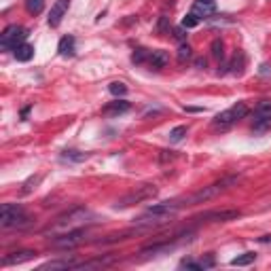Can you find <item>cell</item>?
<instances>
[{
    "instance_id": "obj_1",
    "label": "cell",
    "mask_w": 271,
    "mask_h": 271,
    "mask_svg": "<svg viewBox=\"0 0 271 271\" xmlns=\"http://www.w3.org/2000/svg\"><path fill=\"white\" fill-rule=\"evenodd\" d=\"M92 216L87 208H72L64 212L62 216H57L53 223H49V227L45 229V233H51V235H59V233H68V231H74L78 225L87 223V218Z\"/></svg>"
},
{
    "instance_id": "obj_2",
    "label": "cell",
    "mask_w": 271,
    "mask_h": 271,
    "mask_svg": "<svg viewBox=\"0 0 271 271\" xmlns=\"http://www.w3.org/2000/svg\"><path fill=\"white\" fill-rule=\"evenodd\" d=\"M237 180H239V176H227V178L218 180V183H214V185L199 189L197 193H193V195L183 197V199H176V204H178V208H185V206H195V204H204V202H208V199H212V197L220 195V193H223V191L231 189V187H233V185L237 183Z\"/></svg>"
},
{
    "instance_id": "obj_3",
    "label": "cell",
    "mask_w": 271,
    "mask_h": 271,
    "mask_svg": "<svg viewBox=\"0 0 271 271\" xmlns=\"http://www.w3.org/2000/svg\"><path fill=\"white\" fill-rule=\"evenodd\" d=\"M28 214L24 212V208H19L15 204H3L0 210V227L3 229H13V227H24L28 225Z\"/></svg>"
},
{
    "instance_id": "obj_4",
    "label": "cell",
    "mask_w": 271,
    "mask_h": 271,
    "mask_svg": "<svg viewBox=\"0 0 271 271\" xmlns=\"http://www.w3.org/2000/svg\"><path fill=\"white\" fill-rule=\"evenodd\" d=\"M246 115H248V106L244 102H237V104H233L231 108L223 110V113H218L214 117L212 125H214V129H229L233 123H237L239 119H244Z\"/></svg>"
},
{
    "instance_id": "obj_5",
    "label": "cell",
    "mask_w": 271,
    "mask_h": 271,
    "mask_svg": "<svg viewBox=\"0 0 271 271\" xmlns=\"http://www.w3.org/2000/svg\"><path fill=\"white\" fill-rule=\"evenodd\" d=\"M157 195V187L155 185H142V187H136L132 193L123 195L119 202L115 204V208H129V206H136V204H142L146 199H153Z\"/></svg>"
},
{
    "instance_id": "obj_6",
    "label": "cell",
    "mask_w": 271,
    "mask_h": 271,
    "mask_svg": "<svg viewBox=\"0 0 271 271\" xmlns=\"http://www.w3.org/2000/svg\"><path fill=\"white\" fill-rule=\"evenodd\" d=\"M26 36L28 34L22 26H17V24L7 26L5 32L0 34V45H3V49H7V51H15V49L26 41Z\"/></svg>"
},
{
    "instance_id": "obj_7",
    "label": "cell",
    "mask_w": 271,
    "mask_h": 271,
    "mask_svg": "<svg viewBox=\"0 0 271 271\" xmlns=\"http://www.w3.org/2000/svg\"><path fill=\"white\" fill-rule=\"evenodd\" d=\"M85 237V231L83 229H74V231H68V233H59V235H53L51 239V246L53 248H59V250H70L83 242Z\"/></svg>"
},
{
    "instance_id": "obj_8",
    "label": "cell",
    "mask_w": 271,
    "mask_h": 271,
    "mask_svg": "<svg viewBox=\"0 0 271 271\" xmlns=\"http://www.w3.org/2000/svg\"><path fill=\"white\" fill-rule=\"evenodd\" d=\"M271 127V102L263 100L254 108V132H265Z\"/></svg>"
},
{
    "instance_id": "obj_9",
    "label": "cell",
    "mask_w": 271,
    "mask_h": 271,
    "mask_svg": "<svg viewBox=\"0 0 271 271\" xmlns=\"http://www.w3.org/2000/svg\"><path fill=\"white\" fill-rule=\"evenodd\" d=\"M242 216L239 210H214V212H206L199 214L193 220H212V223H229V220H235Z\"/></svg>"
},
{
    "instance_id": "obj_10",
    "label": "cell",
    "mask_w": 271,
    "mask_h": 271,
    "mask_svg": "<svg viewBox=\"0 0 271 271\" xmlns=\"http://www.w3.org/2000/svg\"><path fill=\"white\" fill-rule=\"evenodd\" d=\"M68 7H70V0H57V3L51 7V13H49V26L51 28H57L59 24H62V19L68 11Z\"/></svg>"
},
{
    "instance_id": "obj_11",
    "label": "cell",
    "mask_w": 271,
    "mask_h": 271,
    "mask_svg": "<svg viewBox=\"0 0 271 271\" xmlns=\"http://www.w3.org/2000/svg\"><path fill=\"white\" fill-rule=\"evenodd\" d=\"M36 256L34 250H19V252H11L3 256V265H19V263H26V260H32Z\"/></svg>"
},
{
    "instance_id": "obj_12",
    "label": "cell",
    "mask_w": 271,
    "mask_h": 271,
    "mask_svg": "<svg viewBox=\"0 0 271 271\" xmlns=\"http://www.w3.org/2000/svg\"><path fill=\"white\" fill-rule=\"evenodd\" d=\"M167 62H169V55H167V51H163V49L150 51V55H148V66L153 68V70H161V68H165Z\"/></svg>"
},
{
    "instance_id": "obj_13",
    "label": "cell",
    "mask_w": 271,
    "mask_h": 271,
    "mask_svg": "<svg viewBox=\"0 0 271 271\" xmlns=\"http://www.w3.org/2000/svg\"><path fill=\"white\" fill-rule=\"evenodd\" d=\"M129 108H132L129 102H125V100H117V102H110V104L104 106V115H125Z\"/></svg>"
},
{
    "instance_id": "obj_14",
    "label": "cell",
    "mask_w": 271,
    "mask_h": 271,
    "mask_svg": "<svg viewBox=\"0 0 271 271\" xmlns=\"http://www.w3.org/2000/svg\"><path fill=\"white\" fill-rule=\"evenodd\" d=\"M13 55L17 57V62H30V59L34 57V47L28 45V43H22V45H19L15 51H13Z\"/></svg>"
},
{
    "instance_id": "obj_15",
    "label": "cell",
    "mask_w": 271,
    "mask_h": 271,
    "mask_svg": "<svg viewBox=\"0 0 271 271\" xmlns=\"http://www.w3.org/2000/svg\"><path fill=\"white\" fill-rule=\"evenodd\" d=\"M57 51L62 57H72L74 55V38L72 36H64L57 45Z\"/></svg>"
},
{
    "instance_id": "obj_16",
    "label": "cell",
    "mask_w": 271,
    "mask_h": 271,
    "mask_svg": "<svg viewBox=\"0 0 271 271\" xmlns=\"http://www.w3.org/2000/svg\"><path fill=\"white\" fill-rule=\"evenodd\" d=\"M193 13L206 19V17H210L214 13V3H204V0H197V3L193 5Z\"/></svg>"
},
{
    "instance_id": "obj_17",
    "label": "cell",
    "mask_w": 271,
    "mask_h": 271,
    "mask_svg": "<svg viewBox=\"0 0 271 271\" xmlns=\"http://www.w3.org/2000/svg\"><path fill=\"white\" fill-rule=\"evenodd\" d=\"M74 260H68V258H64V260H49V263H45L43 265V269H74Z\"/></svg>"
},
{
    "instance_id": "obj_18",
    "label": "cell",
    "mask_w": 271,
    "mask_h": 271,
    "mask_svg": "<svg viewBox=\"0 0 271 271\" xmlns=\"http://www.w3.org/2000/svg\"><path fill=\"white\" fill-rule=\"evenodd\" d=\"M254 260H256L254 252H244L242 256H235L233 260H231V265H233V267H246L250 263H254Z\"/></svg>"
},
{
    "instance_id": "obj_19",
    "label": "cell",
    "mask_w": 271,
    "mask_h": 271,
    "mask_svg": "<svg viewBox=\"0 0 271 271\" xmlns=\"http://www.w3.org/2000/svg\"><path fill=\"white\" fill-rule=\"evenodd\" d=\"M89 155L87 153H81V150H64L62 159L64 161H72V163H78V161H85Z\"/></svg>"
},
{
    "instance_id": "obj_20",
    "label": "cell",
    "mask_w": 271,
    "mask_h": 271,
    "mask_svg": "<svg viewBox=\"0 0 271 271\" xmlns=\"http://www.w3.org/2000/svg\"><path fill=\"white\" fill-rule=\"evenodd\" d=\"M148 55H150L148 49H144V47H138L136 51L132 53V62H134V64H144V62H148Z\"/></svg>"
},
{
    "instance_id": "obj_21",
    "label": "cell",
    "mask_w": 271,
    "mask_h": 271,
    "mask_svg": "<svg viewBox=\"0 0 271 271\" xmlns=\"http://www.w3.org/2000/svg\"><path fill=\"white\" fill-rule=\"evenodd\" d=\"M26 9H28V13H32V15L43 13L45 0H26Z\"/></svg>"
},
{
    "instance_id": "obj_22",
    "label": "cell",
    "mask_w": 271,
    "mask_h": 271,
    "mask_svg": "<svg viewBox=\"0 0 271 271\" xmlns=\"http://www.w3.org/2000/svg\"><path fill=\"white\" fill-rule=\"evenodd\" d=\"M108 92L113 94V96H117V98H123V96L127 94V85L121 83V81H115V83L108 85Z\"/></svg>"
},
{
    "instance_id": "obj_23",
    "label": "cell",
    "mask_w": 271,
    "mask_h": 271,
    "mask_svg": "<svg viewBox=\"0 0 271 271\" xmlns=\"http://www.w3.org/2000/svg\"><path fill=\"white\" fill-rule=\"evenodd\" d=\"M229 68H231V72H233V74H242V70H244V53H239V51H237Z\"/></svg>"
},
{
    "instance_id": "obj_24",
    "label": "cell",
    "mask_w": 271,
    "mask_h": 271,
    "mask_svg": "<svg viewBox=\"0 0 271 271\" xmlns=\"http://www.w3.org/2000/svg\"><path fill=\"white\" fill-rule=\"evenodd\" d=\"M187 125H178V127H174L172 132H169V142H180L185 136H187Z\"/></svg>"
},
{
    "instance_id": "obj_25",
    "label": "cell",
    "mask_w": 271,
    "mask_h": 271,
    "mask_svg": "<svg viewBox=\"0 0 271 271\" xmlns=\"http://www.w3.org/2000/svg\"><path fill=\"white\" fill-rule=\"evenodd\" d=\"M191 51H193V49H191L189 43H183V45H180V47H178V62H180V64H185L187 59L191 57Z\"/></svg>"
},
{
    "instance_id": "obj_26",
    "label": "cell",
    "mask_w": 271,
    "mask_h": 271,
    "mask_svg": "<svg viewBox=\"0 0 271 271\" xmlns=\"http://www.w3.org/2000/svg\"><path fill=\"white\" fill-rule=\"evenodd\" d=\"M199 22H202V17L191 11V13L183 19V28H187V30H189V28H195V26H199Z\"/></svg>"
},
{
    "instance_id": "obj_27",
    "label": "cell",
    "mask_w": 271,
    "mask_h": 271,
    "mask_svg": "<svg viewBox=\"0 0 271 271\" xmlns=\"http://www.w3.org/2000/svg\"><path fill=\"white\" fill-rule=\"evenodd\" d=\"M212 55H214L216 59H223V57H225V45H223V41H220V38H216V41L212 43Z\"/></svg>"
},
{
    "instance_id": "obj_28",
    "label": "cell",
    "mask_w": 271,
    "mask_h": 271,
    "mask_svg": "<svg viewBox=\"0 0 271 271\" xmlns=\"http://www.w3.org/2000/svg\"><path fill=\"white\" fill-rule=\"evenodd\" d=\"M180 267H185V269H195V271H199V269H204L202 267V263H195V260H183V263H180Z\"/></svg>"
},
{
    "instance_id": "obj_29",
    "label": "cell",
    "mask_w": 271,
    "mask_h": 271,
    "mask_svg": "<svg viewBox=\"0 0 271 271\" xmlns=\"http://www.w3.org/2000/svg\"><path fill=\"white\" fill-rule=\"evenodd\" d=\"M199 263H202V267H204V269H208V267H214V256L210 254V256H206V258L199 260Z\"/></svg>"
},
{
    "instance_id": "obj_30",
    "label": "cell",
    "mask_w": 271,
    "mask_h": 271,
    "mask_svg": "<svg viewBox=\"0 0 271 271\" xmlns=\"http://www.w3.org/2000/svg\"><path fill=\"white\" fill-rule=\"evenodd\" d=\"M167 28H169V26H167V17H161V19H159V26H157V30L163 34V32H167Z\"/></svg>"
},
{
    "instance_id": "obj_31",
    "label": "cell",
    "mask_w": 271,
    "mask_h": 271,
    "mask_svg": "<svg viewBox=\"0 0 271 271\" xmlns=\"http://www.w3.org/2000/svg\"><path fill=\"white\" fill-rule=\"evenodd\" d=\"M174 36L178 38V41H185V38H187V34H185V28H183V26L176 28V30H174Z\"/></svg>"
},
{
    "instance_id": "obj_32",
    "label": "cell",
    "mask_w": 271,
    "mask_h": 271,
    "mask_svg": "<svg viewBox=\"0 0 271 271\" xmlns=\"http://www.w3.org/2000/svg\"><path fill=\"white\" fill-rule=\"evenodd\" d=\"M195 66H197V68H206V59H202V57L195 59Z\"/></svg>"
},
{
    "instance_id": "obj_33",
    "label": "cell",
    "mask_w": 271,
    "mask_h": 271,
    "mask_svg": "<svg viewBox=\"0 0 271 271\" xmlns=\"http://www.w3.org/2000/svg\"><path fill=\"white\" fill-rule=\"evenodd\" d=\"M28 113H30V106H26V108H24V110H22V117H24V119H26V117H28Z\"/></svg>"
},
{
    "instance_id": "obj_34",
    "label": "cell",
    "mask_w": 271,
    "mask_h": 271,
    "mask_svg": "<svg viewBox=\"0 0 271 271\" xmlns=\"http://www.w3.org/2000/svg\"><path fill=\"white\" fill-rule=\"evenodd\" d=\"M260 242H271V235H263L260 237Z\"/></svg>"
},
{
    "instance_id": "obj_35",
    "label": "cell",
    "mask_w": 271,
    "mask_h": 271,
    "mask_svg": "<svg viewBox=\"0 0 271 271\" xmlns=\"http://www.w3.org/2000/svg\"><path fill=\"white\" fill-rule=\"evenodd\" d=\"M204 3H214V0H204Z\"/></svg>"
}]
</instances>
